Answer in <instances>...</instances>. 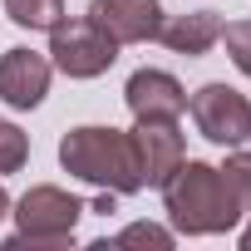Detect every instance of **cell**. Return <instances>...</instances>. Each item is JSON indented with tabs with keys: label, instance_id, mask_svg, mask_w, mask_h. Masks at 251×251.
<instances>
[{
	"label": "cell",
	"instance_id": "30bf717a",
	"mask_svg": "<svg viewBox=\"0 0 251 251\" xmlns=\"http://www.w3.org/2000/svg\"><path fill=\"white\" fill-rule=\"evenodd\" d=\"M158 40L173 50V54H187V59H197V54H207L217 40H222V20H217V10H192V15H173V20H163V30H158Z\"/></svg>",
	"mask_w": 251,
	"mask_h": 251
},
{
	"label": "cell",
	"instance_id": "2e32d148",
	"mask_svg": "<svg viewBox=\"0 0 251 251\" xmlns=\"http://www.w3.org/2000/svg\"><path fill=\"white\" fill-rule=\"evenodd\" d=\"M5 217H10V192L0 187V222H5Z\"/></svg>",
	"mask_w": 251,
	"mask_h": 251
},
{
	"label": "cell",
	"instance_id": "52a82bcc",
	"mask_svg": "<svg viewBox=\"0 0 251 251\" xmlns=\"http://www.w3.org/2000/svg\"><path fill=\"white\" fill-rule=\"evenodd\" d=\"M89 20L118 45H148L163 30V5L158 0H94Z\"/></svg>",
	"mask_w": 251,
	"mask_h": 251
},
{
	"label": "cell",
	"instance_id": "3957f363",
	"mask_svg": "<svg viewBox=\"0 0 251 251\" xmlns=\"http://www.w3.org/2000/svg\"><path fill=\"white\" fill-rule=\"evenodd\" d=\"M89 207L74 197V192H64V187H30L20 202H15V222H20V231L5 241V251H25V246H69V236H74V226H79V217H84Z\"/></svg>",
	"mask_w": 251,
	"mask_h": 251
},
{
	"label": "cell",
	"instance_id": "9a60e30c",
	"mask_svg": "<svg viewBox=\"0 0 251 251\" xmlns=\"http://www.w3.org/2000/svg\"><path fill=\"white\" fill-rule=\"evenodd\" d=\"M222 40H226V54H231V64L251 79V20H236V25H226L222 30Z\"/></svg>",
	"mask_w": 251,
	"mask_h": 251
},
{
	"label": "cell",
	"instance_id": "5b68a950",
	"mask_svg": "<svg viewBox=\"0 0 251 251\" xmlns=\"http://www.w3.org/2000/svg\"><path fill=\"white\" fill-rule=\"evenodd\" d=\"M187 108H192L197 133L212 138V143H222V148H236V143L251 138V103L231 84H202L187 99Z\"/></svg>",
	"mask_w": 251,
	"mask_h": 251
},
{
	"label": "cell",
	"instance_id": "5bb4252c",
	"mask_svg": "<svg viewBox=\"0 0 251 251\" xmlns=\"http://www.w3.org/2000/svg\"><path fill=\"white\" fill-rule=\"evenodd\" d=\"M222 173H226V182H231V192H236L241 212L251 217V153H231Z\"/></svg>",
	"mask_w": 251,
	"mask_h": 251
},
{
	"label": "cell",
	"instance_id": "277c9868",
	"mask_svg": "<svg viewBox=\"0 0 251 251\" xmlns=\"http://www.w3.org/2000/svg\"><path fill=\"white\" fill-rule=\"evenodd\" d=\"M50 54L54 69H64L69 79H99L118 59V40L103 35L94 20H59L50 30Z\"/></svg>",
	"mask_w": 251,
	"mask_h": 251
},
{
	"label": "cell",
	"instance_id": "4fadbf2b",
	"mask_svg": "<svg viewBox=\"0 0 251 251\" xmlns=\"http://www.w3.org/2000/svg\"><path fill=\"white\" fill-rule=\"evenodd\" d=\"M113 246H158V251H168L173 246V231L168 226H153V222H133V226H123L113 236Z\"/></svg>",
	"mask_w": 251,
	"mask_h": 251
},
{
	"label": "cell",
	"instance_id": "8fae6325",
	"mask_svg": "<svg viewBox=\"0 0 251 251\" xmlns=\"http://www.w3.org/2000/svg\"><path fill=\"white\" fill-rule=\"evenodd\" d=\"M5 15L20 30H54L64 20V0H5Z\"/></svg>",
	"mask_w": 251,
	"mask_h": 251
},
{
	"label": "cell",
	"instance_id": "8992f818",
	"mask_svg": "<svg viewBox=\"0 0 251 251\" xmlns=\"http://www.w3.org/2000/svg\"><path fill=\"white\" fill-rule=\"evenodd\" d=\"M133 148H138L143 187H163L168 173L187 158L182 133H177V118H138V128H133Z\"/></svg>",
	"mask_w": 251,
	"mask_h": 251
},
{
	"label": "cell",
	"instance_id": "9c48e42d",
	"mask_svg": "<svg viewBox=\"0 0 251 251\" xmlns=\"http://www.w3.org/2000/svg\"><path fill=\"white\" fill-rule=\"evenodd\" d=\"M133 118H182L187 108V89L168 74V69H138L123 89Z\"/></svg>",
	"mask_w": 251,
	"mask_h": 251
},
{
	"label": "cell",
	"instance_id": "6da1fadb",
	"mask_svg": "<svg viewBox=\"0 0 251 251\" xmlns=\"http://www.w3.org/2000/svg\"><path fill=\"white\" fill-rule=\"evenodd\" d=\"M163 202H168L173 226L187 231V236H222L246 217L236 192H231V182H226V173L212 168V163H197V158H182L168 173Z\"/></svg>",
	"mask_w": 251,
	"mask_h": 251
},
{
	"label": "cell",
	"instance_id": "7c38bea8",
	"mask_svg": "<svg viewBox=\"0 0 251 251\" xmlns=\"http://www.w3.org/2000/svg\"><path fill=\"white\" fill-rule=\"evenodd\" d=\"M25 158H30V138L15 128V123L0 118V177H5V173H20Z\"/></svg>",
	"mask_w": 251,
	"mask_h": 251
},
{
	"label": "cell",
	"instance_id": "7a4b0ae2",
	"mask_svg": "<svg viewBox=\"0 0 251 251\" xmlns=\"http://www.w3.org/2000/svg\"><path fill=\"white\" fill-rule=\"evenodd\" d=\"M59 163L64 173L113 192V197H128L143 187V173H138V148H133V133L123 128H99V123H89V128H74L64 133L59 143Z\"/></svg>",
	"mask_w": 251,
	"mask_h": 251
},
{
	"label": "cell",
	"instance_id": "ba28073f",
	"mask_svg": "<svg viewBox=\"0 0 251 251\" xmlns=\"http://www.w3.org/2000/svg\"><path fill=\"white\" fill-rule=\"evenodd\" d=\"M50 94V59L35 50H5L0 59V99L10 108H35Z\"/></svg>",
	"mask_w": 251,
	"mask_h": 251
}]
</instances>
